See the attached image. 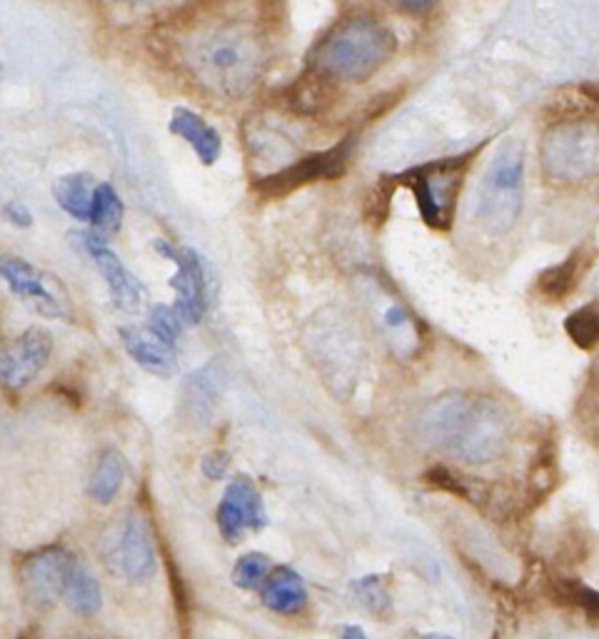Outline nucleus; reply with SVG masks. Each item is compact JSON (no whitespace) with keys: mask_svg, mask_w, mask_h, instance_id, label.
Segmentation results:
<instances>
[{"mask_svg":"<svg viewBox=\"0 0 599 639\" xmlns=\"http://www.w3.org/2000/svg\"><path fill=\"white\" fill-rule=\"evenodd\" d=\"M271 38L257 15L220 8L193 11L170 28V56L205 93L242 98L260 83L271 63Z\"/></svg>","mask_w":599,"mask_h":639,"instance_id":"1","label":"nucleus"},{"mask_svg":"<svg viewBox=\"0 0 599 639\" xmlns=\"http://www.w3.org/2000/svg\"><path fill=\"white\" fill-rule=\"evenodd\" d=\"M418 433L432 450L470 465H488L505 455L512 422L507 410L492 397L445 393L424 405Z\"/></svg>","mask_w":599,"mask_h":639,"instance_id":"2","label":"nucleus"},{"mask_svg":"<svg viewBox=\"0 0 599 639\" xmlns=\"http://www.w3.org/2000/svg\"><path fill=\"white\" fill-rule=\"evenodd\" d=\"M397 53V36L375 15H347L310 53V71L330 83H368Z\"/></svg>","mask_w":599,"mask_h":639,"instance_id":"3","label":"nucleus"},{"mask_svg":"<svg viewBox=\"0 0 599 639\" xmlns=\"http://www.w3.org/2000/svg\"><path fill=\"white\" fill-rule=\"evenodd\" d=\"M525 205V150L510 141L494 153L475 197V218L488 236H507L515 230Z\"/></svg>","mask_w":599,"mask_h":639,"instance_id":"4","label":"nucleus"},{"mask_svg":"<svg viewBox=\"0 0 599 639\" xmlns=\"http://www.w3.org/2000/svg\"><path fill=\"white\" fill-rule=\"evenodd\" d=\"M477 148L463 155H453V158H442L424 162V166L410 168L399 176H387L393 185H405L415 195L418 203L420 218L428 228L447 232L453 230L455 210L459 188L465 183L470 162L475 160Z\"/></svg>","mask_w":599,"mask_h":639,"instance_id":"5","label":"nucleus"},{"mask_svg":"<svg viewBox=\"0 0 599 639\" xmlns=\"http://www.w3.org/2000/svg\"><path fill=\"white\" fill-rule=\"evenodd\" d=\"M308 352L315 367L323 373L325 383L335 395H347L355 387L362 367V342L350 317L340 310H325L312 317L306 330Z\"/></svg>","mask_w":599,"mask_h":639,"instance_id":"6","label":"nucleus"},{"mask_svg":"<svg viewBox=\"0 0 599 639\" xmlns=\"http://www.w3.org/2000/svg\"><path fill=\"white\" fill-rule=\"evenodd\" d=\"M544 178L579 185L599 176V123L592 118H564L547 128L540 143Z\"/></svg>","mask_w":599,"mask_h":639,"instance_id":"7","label":"nucleus"},{"mask_svg":"<svg viewBox=\"0 0 599 639\" xmlns=\"http://www.w3.org/2000/svg\"><path fill=\"white\" fill-rule=\"evenodd\" d=\"M0 273H3V280L13 296L31 313H38L48 319H73L75 305L71 292L53 273L43 270V267H36L15 255H3Z\"/></svg>","mask_w":599,"mask_h":639,"instance_id":"8","label":"nucleus"},{"mask_svg":"<svg viewBox=\"0 0 599 639\" xmlns=\"http://www.w3.org/2000/svg\"><path fill=\"white\" fill-rule=\"evenodd\" d=\"M153 248L158 255L176 265V273L170 278V288L176 290L178 315L185 325H200L211 308L213 296V267L205 263L203 255H197L193 248H178L168 240H155Z\"/></svg>","mask_w":599,"mask_h":639,"instance_id":"9","label":"nucleus"},{"mask_svg":"<svg viewBox=\"0 0 599 639\" xmlns=\"http://www.w3.org/2000/svg\"><path fill=\"white\" fill-rule=\"evenodd\" d=\"M352 145L355 137L347 135L345 141L333 145V148L308 155V158H300L298 162H290V166L280 170L267 172L265 178H260L253 185L255 193L263 197H283L306 185L320 183V180L340 178L347 168V160H350Z\"/></svg>","mask_w":599,"mask_h":639,"instance_id":"10","label":"nucleus"},{"mask_svg":"<svg viewBox=\"0 0 599 639\" xmlns=\"http://www.w3.org/2000/svg\"><path fill=\"white\" fill-rule=\"evenodd\" d=\"M71 565L73 557L63 547H46L25 557L19 567V584L28 607L36 612L53 610L65 592Z\"/></svg>","mask_w":599,"mask_h":639,"instance_id":"11","label":"nucleus"},{"mask_svg":"<svg viewBox=\"0 0 599 639\" xmlns=\"http://www.w3.org/2000/svg\"><path fill=\"white\" fill-rule=\"evenodd\" d=\"M53 355V335L43 327H28L0 350V377L8 390H23L46 370Z\"/></svg>","mask_w":599,"mask_h":639,"instance_id":"12","label":"nucleus"},{"mask_svg":"<svg viewBox=\"0 0 599 639\" xmlns=\"http://www.w3.org/2000/svg\"><path fill=\"white\" fill-rule=\"evenodd\" d=\"M108 557L118 572L125 575L130 582H145L155 575L158 559H155L151 530H147L141 515L130 513L120 527H116V538L110 540Z\"/></svg>","mask_w":599,"mask_h":639,"instance_id":"13","label":"nucleus"},{"mask_svg":"<svg viewBox=\"0 0 599 639\" xmlns=\"http://www.w3.org/2000/svg\"><path fill=\"white\" fill-rule=\"evenodd\" d=\"M215 517H218L220 534L230 542V545L242 542L248 530L257 532L267 525L263 497H260L257 487L248 474H238V478L225 487V495L220 499Z\"/></svg>","mask_w":599,"mask_h":639,"instance_id":"14","label":"nucleus"},{"mask_svg":"<svg viewBox=\"0 0 599 639\" xmlns=\"http://www.w3.org/2000/svg\"><path fill=\"white\" fill-rule=\"evenodd\" d=\"M73 240L81 243V248L93 257L98 265L103 280L108 285L112 305L123 313H137L145 302L143 282L128 270L125 263L108 248V240L95 236V232H75Z\"/></svg>","mask_w":599,"mask_h":639,"instance_id":"15","label":"nucleus"},{"mask_svg":"<svg viewBox=\"0 0 599 639\" xmlns=\"http://www.w3.org/2000/svg\"><path fill=\"white\" fill-rule=\"evenodd\" d=\"M223 367L218 360L207 362V365L197 367L182 379L180 390V412L182 418L193 422V425H207L213 420L215 408H218L223 395Z\"/></svg>","mask_w":599,"mask_h":639,"instance_id":"16","label":"nucleus"},{"mask_svg":"<svg viewBox=\"0 0 599 639\" xmlns=\"http://www.w3.org/2000/svg\"><path fill=\"white\" fill-rule=\"evenodd\" d=\"M120 342L133 362H137L145 373L170 377L176 373V348L163 342L158 335H153L147 327H120Z\"/></svg>","mask_w":599,"mask_h":639,"instance_id":"17","label":"nucleus"},{"mask_svg":"<svg viewBox=\"0 0 599 639\" xmlns=\"http://www.w3.org/2000/svg\"><path fill=\"white\" fill-rule=\"evenodd\" d=\"M168 128L172 135L182 137V141L193 148L197 160L203 162L205 168H211L218 162L223 153V137L218 133V128H213L203 116L195 113V110L176 108L170 116Z\"/></svg>","mask_w":599,"mask_h":639,"instance_id":"18","label":"nucleus"},{"mask_svg":"<svg viewBox=\"0 0 599 639\" xmlns=\"http://www.w3.org/2000/svg\"><path fill=\"white\" fill-rule=\"evenodd\" d=\"M263 602L277 615H300L308 604V587L290 567H277L263 584Z\"/></svg>","mask_w":599,"mask_h":639,"instance_id":"19","label":"nucleus"},{"mask_svg":"<svg viewBox=\"0 0 599 639\" xmlns=\"http://www.w3.org/2000/svg\"><path fill=\"white\" fill-rule=\"evenodd\" d=\"M544 587L554 604L579 610L589 625L599 627V592L592 590V587L570 575H550Z\"/></svg>","mask_w":599,"mask_h":639,"instance_id":"20","label":"nucleus"},{"mask_svg":"<svg viewBox=\"0 0 599 639\" xmlns=\"http://www.w3.org/2000/svg\"><path fill=\"white\" fill-rule=\"evenodd\" d=\"M587 265L589 257L585 255V250H575L567 261H562L554 267H547L540 278H537V296L547 302H560L572 296V290L579 285Z\"/></svg>","mask_w":599,"mask_h":639,"instance_id":"21","label":"nucleus"},{"mask_svg":"<svg viewBox=\"0 0 599 639\" xmlns=\"http://www.w3.org/2000/svg\"><path fill=\"white\" fill-rule=\"evenodd\" d=\"M95 188H98V183H93L88 172H68V176L56 180L53 197L73 220L91 222Z\"/></svg>","mask_w":599,"mask_h":639,"instance_id":"22","label":"nucleus"},{"mask_svg":"<svg viewBox=\"0 0 599 639\" xmlns=\"http://www.w3.org/2000/svg\"><path fill=\"white\" fill-rule=\"evenodd\" d=\"M63 598H65L68 607H71L75 615H81V617L98 615L100 607H103V592H100L98 580H95V575L91 572V569L85 567L83 563H77V559H73L71 572H68Z\"/></svg>","mask_w":599,"mask_h":639,"instance_id":"23","label":"nucleus"},{"mask_svg":"<svg viewBox=\"0 0 599 639\" xmlns=\"http://www.w3.org/2000/svg\"><path fill=\"white\" fill-rule=\"evenodd\" d=\"M123 226V201L118 190L110 183H98L93 195V215H91V232L110 240Z\"/></svg>","mask_w":599,"mask_h":639,"instance_id":"24","label":"nucleus"},{"mask_svg":"<svg viewBox=\"0 0 599 639\" xmlns=\"http://www.w3.org/2000/svg\"><path fill=\"white\" fill-rule=\"evenodd\" d=\"M125 480V460L123 455L118 450H106L100 455L98 465H95V472L91 478V485L88 492L95 503L100 505H108L112 497L120 492V485H123Z\"/></svg>","mask_w":599,"mask_h":639,"instance_id":"25","label":"nucleus"},{"mask_svg":"<svg viewBox=\"0 0 599 639\" xmlns=\"http://www.w3.org/2000/svg\"><path fill=\"white\" fill-rule=\"evenodd\" d=\"M564 330L582 350H595L599 345V305H585L564 319Z\"/></svg>","mask_w":599,"mask_h":639,"instance_id":"26","label":"nucleus"},{"mask_svg":"<svg viewBox=\"0 0 599 639\" xmlns=\"http://www.w3.org/2000/svg\"><path fill=\"white\" fill-rule=\"evenodd\" d=\"M352 594L364 610L372 612V615L387 617L390 612H393V600H390L387 587L378 575L360 577L358 582H352Z\"/></svg>","mask_w":599,"mask_h":639,"instance_id":"27","label":"nucleus"},{"mask_svg":"<svg viewBox=\"0 0 599 639\" xmlns=\"http://www.w3.org/2000/svg\"><path fill=\"white\" fill-rule=\"evenodd\" d=\"M267 577H271V559L263 552H250V555H242L238 565L232 567V582L242 590H257L263 587Z\"/></svg>","mask_w":599,"mask_h":639,"instance_id":"28","label":"nucleus"},{"mask_svg":"<svg viewBox=\"0 0 599 639\" xmlns=\"http://www.w3.org/2000/svg\"><path fill=\"white\" fill-rule=\"evenodd\" d=\"M145 327L153 335H158L163 342H168V345H172V348H176V342L180 340L185 323H182V317L178 315L176 305H155V308H151V313H147Z\"/></svg>","mask_w":599,"mask_h":639,"instance_id":"29","label":"nucleus"},{"mask_svg":"<svg viewBox=\"0 0 599 639\" xmlns=\"http://www.w3.org/2000/svg\"><path fill=\"white\" fill-rule=\"evenodd\" d=\"M577 414L585 425H589L599 433V358L592 365V370H589L585 393H582L579 405H577Z\"/></svg>","mask_w":599,"mask_h":639,"instance_id":"30","label":"nucleus"},{"mask_svg":"<svg viewBox=\"0 0 599 639\" xmlns=\"http://www.w3.org/2000/svg\"><path fill=\"white\" fill-rule=\"evenodd\" d=\"M203 474L207 480H223L225 472L230 468V455L225 450H213L203 457Z\"/></svg>","mask_w":599,"mask_h":639,"instance_id":"31","label":"nucleus"},{"mask_svg":"<svg viewBox=\"0 0 599 639\" xmlns=\"http://www.w3.org/2000/svg\"><path fill=\"white\" fill-rule=\"evenodd\" d=\"M5 218H8V222H13V226L19 230L33 228V215L23 203H15V201L5 203Z\"/></svg>","mask_w":599,"mask_h":639,"instance_id":"32","label":"nucleus"},{"mask_svg":"<svg viewBox=\"0 0 599 639\" xmlns=\"http://www.w3.org/2000/svg\"><path fill=\"white\" fill-rule=\"evenodd\" d=\"M387 3L393 8H397L399 13L424 15V13H430L432 8H435L438 0H387Z\"/></svg>","mask_w":599,"mask_h":639,"instance_id":"33","label":"nucleus"},{"mask_svg":"<svg viewBox=\"0 0 599 639\" xmlns=\"http://www.w3.org/2000/svg\"><path fill=\"white\" fill-rule=\"evenodd\" d=\"M340 639H370L364 635V629L358 625H343L340 627Z\"/></svg>","mask_w":599,"mask_h":639,"instance_id":"34","label":"nucleus"},{"mask_svg":"<svg viewBox=\"0 0 599 639\" xmlns=\"http://www.w3.org/2000/svg\"><path fill=\"white\" fill-rule=\"evenodd\" d=\"M585 93L599 106V85H589V88H585Z\"/></svg>","mask_w":599,"mask_h":639,"instance_id":"35","label":"nucleus"},{"mask_svg":"<svg viewBox=\"0 0 599 639\" xmlns=\"http://www.w3.org/2000/svg\"><path fill=\"white\" fill-rule=\"evenodd\" d=\"M420 639H455V637H450V635H424V637H420Z\"/></svg>","mask_w":599,"mask_h":639,"instance_id":"36","label":"nucleus"},{"mask_svg":"<svg viewBox=\"0 0 599 639\" xmlns=\"http://www.w3.org/2000/svg\"><path fill=\"white\" fill-rule=\"evenodd\" d=\"M123 3H151V0H123Z\"/></svg>","mask_w":599,"mask_h":639,"instance_id":"37","label":"nucleus"}]
</instances>
